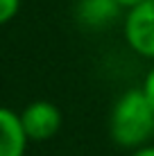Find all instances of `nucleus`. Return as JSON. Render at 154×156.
<instances>
[{
  "mask_svg": "<svg viewBox=\"0 0 154 156\" xmlns=\"http://www.w3.org/2000/svg\"><path fill=\"white\" fill-rule=\"evenodd\" d=\"M111 138L116 145L138 149L154 136V104L147 100L143 88L123 93L111 111Z\"/></svg>",
  "mask_w": 154,
  "mask_h": 156,
  "instance_id": "nucleus-1",
  "label": "nucleus"
},
{
  "mask_svg": "<svg viewBox=\"0 0 154 156\" xmlns=\"http://www.w3.org/2000/svg\"><path fill=\"white\" fill-rule=\"evenodd\" d=\"M125 36L131 50L141 57L154 59V0L129 9L125 20Z\"/></svg>",
  "mask_w": 154,
  "mask_h": 156,
  "instance_id": "nucleus-2",
  "label": "nucleus"
},
{
  "mask_svg": "<svg viewBox=\"0 0 154 156\" xmlns=\"http://www.w3.org/2000/svg\"><path fill=\"white\" fill-rule=\"evenodd\" d=\"M20 122L27 133V140H48L61 127V111L52 102L39 100L32 102L27 109L20 113Z\"/></svg>",
  "mask_w": 154,
  "mask_h": 156,
  "instance_id": "nucleus-3",
  "label": "nucleus"
},
{
  "mask_svg": "<svg viewBox=\"0 0 154 156\" xmlns=\"http://www.w3.org/2000/svg\"><path fill=\"white\" fill-rule=\"evenodd\" d=\"M27 145V133L20 115L9 109H0V156H23Z\"/></svg>",
  "mask_w": 154,
  "mask_h": 156,
  "instance_id": "nucleus-4",
  "label": "nucleus"
},
{
  "mask_svg": "<svg viewBox=\"0 0 154 156\" xmlns=\"http://www.w3.org/2000/svg\"><path fill=\"white\" fill-rule=\"evenodd\" d=\"M120 5L116 0H79V18L91 27H102L118 18Z\"/></svg>",
  "mask_w": 154,
  "mask_h": 156,
  "instance_id": "nucleus-5",
  "label": "nucleus"
},
{
  "mask_svg": "<svg viewBox=\"0 0 154 156\" xmlns=\"http://www.w3.org/2000/svg\"><path fill=\"white\" fill-rule=\"evenodd\" d=\"M20 7V0H0V25L12 20Z\"/></svg>",
  "mask_w": 154,
  "mask_h": 156,
  "instance_id": "nucleus-6",
  "label": "nucleus"
},
{
  "mask_svg": "<svg viewBox=\"0 0 154 156\" xmlns=\"http://www.w3.org/2000/svg\"><path fill=\"white\" fill-rule=\"evenodd\" d=\"M143 93L147 95V100L154 104V68L150 73H147V77H145V82H143Z\"/></svg>",
  "mask_w": 154,
  "mask_h": 156,
  "instance_id": "nucleus-7",
  "label": "nucleus"
},
{
  "mask_svg": "<svg viewBox=\"0 0 154 156\" xmlns=\"http://www.w3.org/2000/svg\"><path fill=\"white\" fill-rule=\"evenodd\" d=\"M131 156H154V145H143V147L134 149Z\"/></svg>",
  "mask_w": 154,
  "mask_h": 156,
  "instance_id": "nucleus-8",
  "label": "nucleus"
},
{
  "mask_svg": "<svg viewBox=\"0 0 154 156\" xmlns=\"http://www.w3.org/2000/svg\"><path fill=\"white\" fill-rule=\"evenodd\" d=\"M116 2L120 5V7H127V9H134V7H138V5H143L145 0H116Z\"/></svg>",
  "mask_w": 154,
  "mask_h": 156,
  "instance_id": "nucleus-9",
  "label": "nucleus"
}]
</instances>
